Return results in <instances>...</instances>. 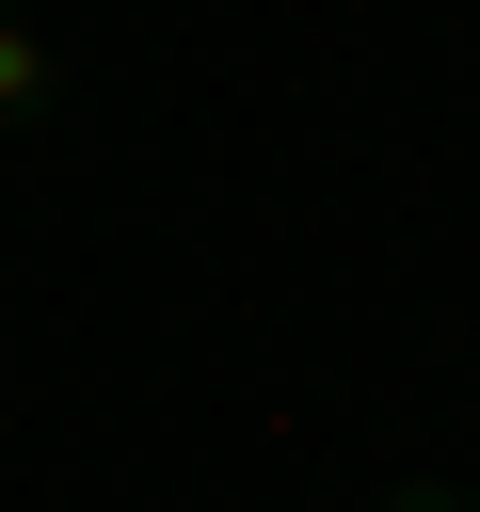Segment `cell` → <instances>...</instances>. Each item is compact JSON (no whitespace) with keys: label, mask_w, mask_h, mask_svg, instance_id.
<instances>
[{"label":"cell","mask_w":480,"mask_h":512,"mask_svg":"<svg viewBox=\"0 0 480 512\" xmlns=\"http://www.w3.org/2000/svg\"><path fill=\"white\" fill-rule=\"evenodd\" d=\"M0 16H16V0H0Z\"/></svg>","instance_id":"obj_3"},{"label":"cell","mask_w":480,"mask_h":512,"mask_svg":"<svg viewBox=\"0 0 480 512\" xmlns=\"http://www.w3.org/2000/svg\"><path fill=\"white\" fill-rule=\"evenodd\" d=\"M48 112H64V48L32 16H0V128H48Z\"/></svg>","instance_id":"obj_1"},{"label":"cell","mask_w":480,"mask_h":512,"mask_svg":"<svg viewBox=\"0 0 480 512\" xmlns=\"http://www.w3.org/2000/svg\"><path fill=\"white\" fill-rule=\"evenodd\" d=\"M368 512H480V496H464V480H384Z\"/></svg>","instance_id":"obj_2"}]
</instances>
